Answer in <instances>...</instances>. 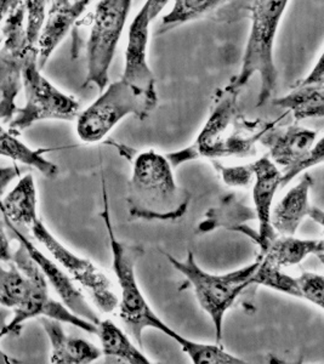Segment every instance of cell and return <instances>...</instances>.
Masks as SVG:
<instances>
[{
    "label": "cell",
    "mask_w": 324,
    "mask_h": 364,
    "mask_svg": "<svg viewBox=\"0 0 324 364\" xmlns=\"http://www.w3.org/2000/svg\"><path fill=\"white\" fill-rule=\"evenodd\" d=\"M102 197H104V210L100 215L104 220L107 230L109 247L112 252V269L116 274L117 282L119 286V301L117 310L119 311L125 331L129 334L139 348L144 350L142 334L146 328H154L171 339L179 343L183 351L191 358L195 364H220L225 360L226 353L220 345L195 343L188 339L180 333L169 327L153 309L150 306L145 295L142 294L141 288L136 277V262L142 255V248L139 245H126L121 242L116 236L113 228L111 211L108 204L107 188L106 181L102 176Z\"/></svg>",
    "instance_id": "cell-1"
},
{
    "label": "cell",
    "mask_w": 324,
    "mask_h": 364,
    "mask_svg": "<svg viewBox=\"0 0 324 364\" xmlns=\"http://www.w3.org/2000/svg\"><path fill=\"white\" fill-rule=\"evenodd\" d=\"M239 94L230 83L216 90L208 119L195 140L186 149L166 154L173 168L200 158L243 159L256 154L261 137L277 127L279 119L247 118L239 109Z\"/></svg>",
    "instance_id": "cell-2"
},
{
    "label": "cell",
    "mask_w": 324,
    "mask_h": 364,
    "mask_svg": "<svg viewBox=\"0 0 324 364\" xmlns=\"http://www.w3.org/2000/svg\"><path fill=\"white\" fill-rule=\"evenodd\" d=\"M166 154L153 149L134 158L126 204L131 219L176 221L190 205L191 196L180 186Z\"/></svg>",
    "instance_id": "cell-3"
},
{
    "label": "cell",
    "mask_w": 324,
    "mask_h": 364,
    "mask_svg": "<svg viewBox=\"0 0 324 364\" xmlns=\"http://www.w3.org/2000/svg\"><path fill=\"white\" fill-rule=\"evenodd\" d=\"M291 0H253L250 4V31L242 58L241 70L230 84L242 91L258 75L260 92L258 106L267 104L277 87L274 43L282 17Z\"/></svg>",
    "instance_id": "cell-4"
},
{
    "label": "cell",
    "mask_w": 324,
    "mask_h": 364,
    "mask_svg": "<svg viewBox=\"0 0 324 364\" xmlns=\"http://www.w3.org/2000/svg\"><path fill=\"white\" fill-rule=\"evenodd\" d=\"M176 271L186 278L188 284L195 290L197 301L202 310L212 319L216 343L222 341L225 316L232 307L238 296L250 287V279L260 264V257L256 260L224 274L207 272L195 261L193 252H188L185 260H178L168 252H163Z\"/></svg>",
    "instance_id": "cell-5"
},
{
    "label": "cell",
    "mask_w": 324,
    "mask_h": 364,
    "mask_svg": "<svg viewBox=\"0 0 324 364\" xmlns=\"http://www.w3.org/2000/svg\"><path fill=\"white\" fill-rule=\"evenodd\" d=\"M158 105V95H150L119 79L108 84L100 96L77 117V134L85 144L100 142L126 117L146 119Z\"/></svg>",
    "instance_id": "cell-6"
},
{
    "label": "cell",
    "mask_w": 324,
    "mask_h": 364,
    "mask_svg": "<svg viewBox=\"0 0 324 364\" xmlns=\"http://www.w3.org/2000/svg\"><path fill=\"white\" fill-rule=\"evenodd\" d=\"M38 66V49L33 46L26 58L22 70V87L25 89L26 104L17 108L9 122V133L18 135L23 130L42 120L77 119L80 105L75 96L67 95L42 75Z\"/></svg>",
    "instance_id": "cell-7"
},
{
    "label": "cell",
    "mask_w": 324,
    "mask_h": 364,
    "mask_svg": "<svg viewBox=\"0 0 324 364\" xmlns=\"http://www.w3.org/2000/svg\"><path fill=\"white\" fill-rule=\"evenodd\" d=\"M133 0H100L92 15L87 46V77L83 87L104 91L109 83V68L121 42Z\"/></svg>",
    "instance_id": "cell-8"
},
{
    "label": "cell",
    "mask_w": 324,
    "mask_h": 364,
    "mask_svg": "<svg viewBox=\"0 0 324 364\" xmlns=\"http://www.w3.org/2000/svg\"><path fill=\"white\" fill-rule=\"evenodd\" d=\"M18 243L20 245L16 252H14L11 261L17 266V269L31 278V287L25 301L14 310L11 322L6 324L4 329L0 331V339L5 336H20L22 324L26 321L36 317L56 319L58 322L68 323L73 327L80 328L90 334H96V324L75 315L63 305V302L56 301L55 299L51 298L45 276L31 257L25 245H22L21 242Z\"/></svg>",
    "instance_id": "cell-9"
},
{
    "label": "cell",
    "mask_w": 324,
    "mask_h": 364,
    "mask_svg": "<svg viewBox=\"0 0 324 364\" xmlns=\"http://www.w3.org/2000/svg\"><path fill=\"white\" fill-rule=\"evenodd\" d=\"M311 129L299 125H288L284 128L274 127L260 140L267 149V156L281 171V185H289L298 175L320 166L324 161V140Z\"/></svg>",
    "instance_id": "cell-10"
},
{
    "label": "cell",
    "mask_w": 324,
    "mask_h": 364,
    "mask_svg": "<svg viewBox=\"0 0 324 364\" xmlns=\"http://www.w3.org/2000/svg\"><path fill=\"white\" fill-rule=\"evenodd\" d=\"M29 228L34 238L50 252L58 265L87 291L97 310L106 315L117 311L119 296L112 281L102 269H99L92 260L84 259L65 247L39 218Z\"/></svg>",
    "instance_id": "cell-11"
},
{
    "label": "cell",
    "mask_w": 324,
    "mask_h": 364,
    "mask_svg": "<svg viewBox=\"0 0 324 364\" xmlns=\"http://www.w3.org/2000/svg\"><path fill=\"white\" fill-rule=\"evenodd\" d=\"M1 33L4 46L0 49V120L10 122L17 111L15 104L22 87V70L31 49L26 34V11L20 1L4 20Z\"/></svg>",
    "instance_id": "cell-12"
},
{
    "label": "cell",
    "mask_w": 324,
    "mask_h": 364,
    "mask_svg": "<svg viewBox=\"0 0 324 364\" xmlns=\"http://www.w3.org/2000/svg\"><path fill=\"white\" fill-rule=\"evenodd\" d=\"M3 220H4L5 226L9 228L13 238H15L17 242H21L22 245H25L29 255L37 264L38 267L40 269L43 274L45 276L48 283H50L51 287L58 293L63 305L68 310L72 311L75 315L80 316L82 318L87 319L89 322L94 323L97 326V323L100 322V317L92 309V305L87 302L82 290L75 286V281L72 279L71 276L63 267H60L58 262L51 260L42 250H39L34 243H32L25 236V233H22L17 228L16 225L13 224L5 216H3Z\"/></svg>",
    "instance_id": "cell-13"
},
{
    "label": "cell",
    "mask_w": 324,
    "mask_h": 364,
    "mask_svg": "<svg viewBox=\"0 0 324 364\" xmlns=\"http://www.w3.org/2000/svg\"><path fill=\"white\" fill-rule=\"evenodd\" d=\"M151 23L152 20L145 3L130 25L125 48L124 70L121 78L146 94L158 95L156 89V77L147 58Z\"/></svg>",
    "instance_id": "cell-14"
},
{
    "label": "cell",
    "mask_w": 324,
    "mask_h": 364,
    "mask_svg": "<svg viewBox=\"0 0 324 364\" xmlns=\"http://www.w3.org/2000/svg\"><path fill=\"white\" fill-rule=\"evenodd\" d=\"M253 166V202L255 205V220L258 221V236L255 243L260 254L266 250L271 242L277 237L271 225V211L274 208L276 192L281 185V171L267 154L252 163Z\"/></svg>",
    "instance_id": "cell-15"
},
{
    "label": "cell",
    "mask_w": 324,
    "mask_h": 364,
    "mask_svg": "<svg viewBox=\"0 0 324 364\" xmlns=\"http://www.w3.org/2000/svg\"><path fill=\"white\" fill-rule=\"evenodd\" d=\"M324 55L312 67L305 78L298 80L287 95L274 99L272 104L286 113H291L296 122L324 117Z\"/></svg>",
    "instance_id": "cell-16"
},
{
    "label": "cell",
    "mask_w": 324,
    "mask_h": 364,
    "mask_svg": "<svg viewBox=\"0 0 324 364\" xmlns=\"http://www.w3.org/2000/svg\"><path fill=\"white\" fill-rule=\"evenodd\" d=\"M312 180L308 174L303 175L296 185L283 196L277 205L271 211V225L279 236H296L300 225L308 216L323 225V211L312 207L308 199Z\"/></svg>",
    "instance_id": "cell-17"
},
{
    "label": "cell",
    "mask_w": 324,
    "mask_h": 364,
    "mask_svg": "<svg viewBox=\"0 0 324 364\" xmlns=\"http://www.w3.org/2000/svg\"><path fill=\"white\" fill-rule=\"evenodd\" d=\"M39 322L50 340V362L54 364H87L102 356L101 348L87 340L72 338L63 331L61 322L40 317Z\"/></svg>",
    "instance_id": "cell-18"
},
{
    "label": "cell",
    "mask_w": 324,
    "mask_h": 364,
    "mask_svg": "<svg viewBox=\"0 0 324 364\" xmlns=\"http://www.w3.org/2000/svg\"><path fill=\"white\" fill-rule=\"evenodd\" d=\"M96 336L107 363L150 364L148 357L131 341L129 334L109 319L97 323Z\"/></svg>",
    "instance_id": "cell-19"
},
{
    "label": "cell",
    "mask_w": 324,
    "mask_h": 364,
    "mask_svg": "<svg viewBox=\"0 0 324 364\" xmlns=\"http://www.w3.org/2000/svg\"><path fill=\"white\" fill-rule=\"evenodd\" d=\"M310 255H316L323 262V240H300L294 236L277 235L266 250L259 254L261 260L279 269L298 265Z\"/></svg>",
    "instance_id": "cell-20"
},
{
    "label": "cell",
    "mask_w": 324,
    "mask_h": 364,
    "mask_svg": "<svg viewBox=\"0 0 324 364\" xmlns=\"http://www.w3.org/2000/svg\"><path fill=\"white\" fill-rule=\"evenodd\" d=\"M0 213L13 224L31 228L38 219L37 188L33 176L27 174L0 200Z\"/></svg>",
    "instance_id": "cell-21"
},
{
    "label": "cell",
    "mask_w": 324,
    "mask_h": 364,
    "mask_svg": "<svg viewBox=\"0 0 324 364\" xmlns=\"http://www.w3.org/2000/svg\"><path fill=\"white\" fill-rule=\"evenodd\" d=\"M239 0H175L169 13L162 17L159 33L190 22L215 16L225 8H231Z\"/></svg>",
    "instance_id": "cell-22"
},
{
    "label": "cell",
    "mask_w": 324,
    "mask_h": 364,
    "mask_svg": "<svg viewBox=\"0 0 324 364\" xmlns=\"http://www.w3.org/2000/svg\"><path fill=\"white\" fill-rule=\"evenodd\" d=\"M55 151L54 149H29L22 141L17 139L16 135L9 133L0 125V156L10 158L13 161H20L25 166H31L42 173L45 178H58V166L53 161H48L44 154Z\"/></svg>",
    "instance_id": "cell-23"
},
{
    "label": "cell",
    "mask_w": 324,
    "mask_h": 364,
    "mask_svg": "<svg viewBox=\"0 0 324 364\" xmlns=\"http://www.w3.org/2000/svg\"><path fill=\"white\" fill-rule=\"evenodd\" d=\"M31 287V278L17 269L13 261L5 269L0 266V305L15 310L25 301Z\"/></svg>",
    "instance_id": "cell-24"
},
{
    "label": "cell",
    "mask_w": 324,
    "mask_h": 364,
    "mask_svg": "<svg viewBox=\"0 0 324 364\" xmlns=\"http://www.w3.org/2000/svg\"><path fill=\"white\" fill-rule=\"evenodd\" d=\"M250 286L266 287L269 289L276 290L282 294L301 299L298 277L289 276L283 272V269L270 265L266 261L261 260V257L258 269L250 279Z\"/></svg>",
    "instance_id": "cell-25"
},
{
    "label": "cell",
    "mask_w": 324,
    "mask_h": 364,
    "mask_svg": "<svg viewBox=\"0 0 324 364\" xmlns=\"http://www.w3.org/2000/svg\"><path fill=\"white\" fill-rule=\"evenodd\" d=\"M26 11V34L29 44L37 46L38 39L45 22L48 9L53 0H22Z\"/></svg>",
    "instance_id": "cell-26"
},
{
    "label": "cell",
    "mask_w": 324,
    "mask_h": 364,
    "mask_svg": "<svg viewBox=\"0 0 324 364\" xmlns=\"http://www.w3.org/2000/svg\"><path fill=\"white\" fill-rule=\"evenodd\" d=\"M300 294L303 300L313 304L323 310L324 307V277L323 274L315 272H303L298 277Z\"/></svg>",
    "instance_id": "cell-27"
},
{
    "label": "cell",
    "mask_w": 324,
    "mask_h": 364,
    "mask_svg": "<svg viewBox=\"0 0 324 364\" xmlns=\"http://www.w3.org/2000/svg\"><path fill=\"white\" fill-rule=\"evenodd\" d=\"M212 166L226 185L232 187H248L253 183L254 173L252 163L242 166H224L219 161H212Z\"/></svg>",
    "instance_id": "cell-28"
},
{
    "label": "cell",
    "mask_w": 324,
    "mask_h": 364,
    "mask_svg": "<svg viewBox=\"0 0 324 364\" xmlns=\"http://www.w3.org/2000/svg\"><path fill=\"white\" fill-rule=\"evenodd\" d=\"M23 170L20 169L17 166H5L0 168V197L4 195L6 187L13 182L17 176L22 174Z\"/></svg>",
    "instance_id": "cell-29"
},
{
    "label": "cell",
    "mask_w": 324,
    "mask_h": 364,
    "mask_svg": "<svg viewBox=\"0 0 324 364\" xmlns=\"http://www.w3.org/2000/svg\"><path fill=\"white\" fill-rule=\"evenodd\" d=\"M4 226V220H0V262L8 264L13 260V252Z\"/></svg>",
    "instance_id": "cell-30"
},
{
    "label": "cell",
    "mask_w": 324,
    "mask_h": 364,
    "mask_svg": "<svg viewBox=\"0 0 324 364\" xmlns=\"http://www.w3.org/2000/svg\"><path fill=\"white\" fill-rule=\"evenodd\" d=\"M171 1V0H146L145 3L147 4L151 20L154 21Z\"/></svg>",
    "instance_id": "cell-31"
},
{
    "label": "cell",
    "mask_w": 324,
    "mask_h": 364,
    "mask_svg": "<svg viewBox=\"0 0 324 364\" xmlns=\"http://www.w3.org/2000/svg\"><path fill=\"white\" fill-rule=\"evenodd\" d=\"M21 0H0V23L13 11Z\"/></svg>",
    "instance_id": "cell-32"
},
{
    "label": "cell",
    "mask_w": 324,
    "mask_h": 364,
    "mask_svg": "<svg viewBox=\"0 0 324 364\" xmlns=\"http://www.w3.org/2000/svg\"><path fill=\"white\" fill-rule=\"evenodd\" d=\"M11 316V310L8 307L1 306L0 307V331L4 329L5 326L8 324L6 319Z\"/></svg>",
    "instance_id": "cell-33"
},
{
    "label": "cell",
    "mask_w": 324,
    "mask_h": 364,
    "mask_svg": "<svg viewBox=\"0 0 324 364\" xmlns=\"http://www.w3.org/2000/svg\"><path fill=\"white\" fill-rule=\"evenodd\" d=\"M0 363H18V360H15L8 355H5L4 352L0 350Z\"/></svg>",
    "instance_id": "cell-34"
},
{
    "label": "cell",
    "mask_w": 324,
    "mask_h": 364,
    "mask_svg": "<svg viewBox=\"0 0 324 364\" xmlns=\"http://www.w3.org/2000/svg\"><path fill=\"white\" fill-rule=\"evenodd\" d=\"M3 41H4V37H3V33L0 32V46H1V43H3Z\"/></svg>",
    "instance_id": "cell-35"
}]
</instances>
